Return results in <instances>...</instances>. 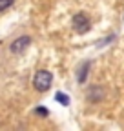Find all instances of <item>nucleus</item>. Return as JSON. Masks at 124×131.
I'll return each instance as SVG.
<instances>
[{"label": "nucleus", "mask_w": 124, "mask_h": 131, "mask_svg": "<svg viewBox=\"0 0 124 131\" xmlns=\"http://www.w3.org/2000/svg\"><path fill=\"white\" fill-rule=\"evenodd\" d=\"M51 82H53V75H51L48 69H40V71H37L35 77H33V88H35L37 91L44 93V91H48V89L51 88Z\"/></svg>", "instance_id": "1"}, {"label": "nucleus", "mask_w": 124, "mask_h": 131, "mask_svg": "<svg viewBox=\"0 0 124 131\" xmlns=\"http://www.w3.org/2000/svg\"><path fill=\"white\" fill-rule=\"evenodd\" d=\"M29 44H31V37L22 35V37H18V38L13 40V44L9 46V49H11L13 55H20V53H24L26 49L29 47Z\"/></svg>", "instance_id": "2"}, {"label": "nucleus", "mask_w": 124, "mask_h": 131, "mask_svg": "<svg viewBox=\"0 0 124 131\" xmlns=\"http://www.w3.org/2000/svg\"><path fill=\"white\" fill-rule=\"evenodd\" d=\"M57 100H60V104L62 106H68L69 104V98H68V95H64V93H57Z\"/></svg>", "instance_id": "6"}, {"label": "nucleus", "mask_w": 124, "mask_h": 131, "mask_svg": "<svg viewBox=\"0 0 124 131\" xmlns=\"http://www.w3.org/2000/svg\"><path fill=\"white\" fill-rule=\"evenodd\" d=\"M104 96H106V89H104L102 86H91V88L88 89V93H86V98H88L91 104L100 102Z\"/></svg>", "instance_id": "4"}, {"label": "nucleus", "mask_w": 124, "mask_h": 131, "mask_svg": "<svg viewBox=\"0 0 124 131\" xmlns=\"http://www.w3.org/2000/svg\"><path fill=\"white\" fill-rule=\"evenodd\" d=\"M88 69H89V62H84L80 66V69H79V75H77V80H79L80 84H84V80L88 77Z\"/></svg>", "instance_id": "5"}, {"label": "nucleus", "mask_w": 124, "mask_h": 131, "mask_svg": "<svg viewBox=\"0 0 124 131\" xmlns=\"http://www.w3.org/2000/svg\"><path fill=\"white\" fill-rule=\"evenodd\" d=\"M73 27H75L77 33H86V31H89L91 22H89L88 16H86V13H77V15L73 16Z\"/></svg>", "instance_id": "3"}, {"label": "nucleus", "mask_w": 124, "mask_h": 131, "mask_svg": "<svg viewBox=\"0 0 124 131\" xmlns=\"http://www.w3.org/2000/svg\"><path fill=\"white\" fill-rule=\"evenodd\" d=\"M13 2H15V0H0V13L6 11L7 7H11V6H13Z\"/></svg>", "instance_id": "7"}, {"label": "nucleus", "mask_w": 124, "mask_h": 131, "mask_svg": "<svg viewBox=\"0 0 124 131\" xmlns=\"http://www.w3.org/2000/svg\"><path fill=\"white\" fill-rule=\"evenodd\" d=\"M35 113H37V115H42V117H48V115H49V111L46 109V107H37Z\"/></svg>", "instance_id": "8"}]
</instances>
